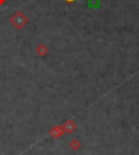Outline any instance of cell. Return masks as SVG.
<instances>
[{
	"instance_id": "obj_1",
	"label": "cell",
	"mask_w": 139,
	"mask_h": 155,
	"mask_svg": "<svg viewBox=\"0 0 139 155\" xmlns=\"http://www.w3.org/2000/svg\"><path fill=\"white\" fill-rule=\"evenodd\" d=\"M11 22L14 24V26H15L16 28L21 29L26 23H27V18H26V16L23 15L21 12H18L15 15L12 16V18H11Z\"/></svg>"
},
{
	"instance_id": "obj_2",
	"label": "cell",
	"mask_w": 139,
	"mask_h": 155,
	"mask_svg": "<svg viewBox=\"0 0 139 155\" xmlns=\"http://www.w3.org/2000/svg\"><path fill=\"white\" fill-rule=\"evenodd\" d=\"M65 1H66V2H69V3H72V2H74L75 0H65Z\"/></svg>"
}]
</instances>
